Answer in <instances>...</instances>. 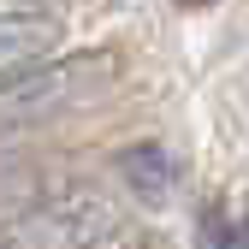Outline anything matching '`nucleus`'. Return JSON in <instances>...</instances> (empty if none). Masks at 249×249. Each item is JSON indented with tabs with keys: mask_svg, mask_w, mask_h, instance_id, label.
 I'll return each instance as SVG.
<instances>
[{
	"mask_svg": "<svg viewBox=\"0 0 249 249\" xmlns=\"http://www.w3.org/2000/svg\"><path fill=\"white\" fill-rule=\"evenodd\" d=\"M119 172H124V190L137 202H148V208H160L172 196V184H178V166H172V154L160 142H131L119 154Z\"/></svg>",
	"mask_w": 249,
	"mask_h": 249,
	"instance_id": "20e7f679",
	"label": "nucleus"
},
{
	"mask_svg": "<svg viewBox=\"0 0 249 249\" xmlns=\"http://www.w3.org/2000/svg\"><path fill=\"white\" fill-rule=\"evenodd\" d=\"M202 249H249V213L243 220H208L202 226Z\"/></svg>",
	"mask_w": 249,
	"mask_h": 249,
	"instance_id": "39448f33",
	"label": "nucleus"
},
{
	"mask_svg": "<svg viewBox=\"0 0 249 249\" xmlns=\"http://www.w3.org/2000/svg\"><path fill=\"white\" fill-rule=\"evenodd\" d=\"M178 6H213V0H178Z\"/></svg>",
	"mask_w": 249,
	"mask_h": 249,
	"instance_id": "423d86ee",
	"label": "nucleus"
},
{
	"mask_svg": "<svg viewBox=\"0 0 249 249\" xmlns=\"http://www.w3.org/2000/svg\"><path fill=\"white\" fill-rule=\"evenodd\" d=\"M124 231V213L101 190H66L0 220V249H107Z\"/></svg>",
	"mask_w": 249,
	"mask_h": 249,
	"instance_id": "f03ea898",
	"label": "nucleus"
},
{
	"mask_svg": "<svg viewBox=\"0 0 249 249\" xmlns=\"http://www.w3.org/2000/svg\"><path fill=\"white\" fill-rule=\"evenodd\" d=\"M18 6H36V0H18Z\"/></svg>",
	"mask_w": 249,
	"mask_h": 249,
	"instance_id": "0eeeda50",
	"label": "nucleus"
},
{
	"mask_svg": "<svg viewBox=\"0 0 249 249\" xmlns=\"http://www.w3.org/2000/svg\"><path fill=\"white\" fill-rule=\"evenodd\" d=\"M113 83V59L107 53H66V59H36L18 77L0 83V142L6 137H30L42 124L66 119L89 101H101Z\"/></svg>",
	"mask_w": 249,
	"mask_h": 249,
	"instance_id": "f257e3e1",
	"label": "nucleus"
},
{
	"mask_svg": "<svg viewBox=\"0 0 249 249\" xmlns=\"http://www.w3.org/2000/svg\"><path fill=\"white\" fill-rule=\"evenodd\" d=\"M59 48V24L48 12H30V6H12L0 12V83L18 77L24 66H36Z\"/></svg>",
	"mask_w": 249,
	"mask_h": 249,
	"instance_id": "7ed1b4c3",
	"label": "nucleus"
}]
</instances>
